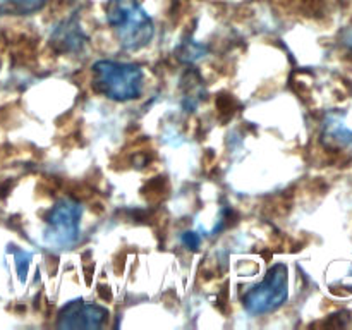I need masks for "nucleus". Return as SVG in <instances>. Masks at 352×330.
I'll list each match as a JSON object with an SVG mask.
<instances>
[{
  "instance_id": "2",
  "label": "nucleus",
  "mask_w": 352,
  "mask_h": 330,
  "mask_svg": "<svg viewBox=\"0 0 352 330\" xmlns=\"http://www.w3.org/2000/svg\"><path fill=\"white\" fill-rule=\"evenodd\" d=\"M143 71L134 64L100 60L93 65V85L96 91L116 102L134 100L143 91Z\"/></svg>"
},
{
  "instance_id": "4",
  "label": "nucleus",
  "mask_w": 352,
  "mask_h": 330,
  "mask_svg": "<svg viewBox=\"0 0 352 330\" xmlns=\"http://www.w3.org/2000/svg\"><path fill=\"white\" fill-rule=\"evenodd\" d=\"M81 205L71 198H64L52 208L48 217L47 243L58 250H69L79 239V220H81Z\"/></svg>"
},
{
  "instance_id": "1",
  "label": "nucleus",
  "mask_w": 352,
  "mask_h": 330,
  "mask_svg": "<svg viewBox=\"0 0 352 330\" xmlns=\"http://www.w3.org/2000/svg\"><path fill=\"white\" fill-rule=\"evenodd\" d=\"M105 14L117 40L126 50H140L153 38L155 28L151 17L138 0H109Z\"/></svg>"
},
{
  "instance_id": "5",
  "label": "nucleus",
  "mask_w": 352,
  "mask_h": 330,
  "mask_svg": "<svg viewBox=\"0 0 352 330\" xmlns=\"http://www.w3.org/2000/svg\"><path fill=\"white\" fill-rule=\"evenodd\" d=\"M109 318L103 306L85 301H72L58 313L57 327L60 329H100Z\"/></svg>"
},
{
  "instance_id": "8",
  "label": "nucleus",
  "mask_w": 352,
  "mask_h": 330,
  "mask_svg": "<svg viewBox=\"0 0 352 330\" xmlns=\"http://www.w3.org/2000/svg\"><path fill=\"white\" fill-rule=\"evenodd\" d=\"M199 241L201 239H199L195 232H186L184 237H182V243L188 248H191V250H196V248L199 246Z\"/></svg>"
},
{
  "instance_id": "6",
  "label": "nucleus",
  "mask_w": 352,
  "mask_h": 330,
  "mask_svg": "<svg viewBox=\"0 0 352 330\" xmlns=\"http://www.w3.org/2000/svg\"><path fill=\"white\" fill-rule=\"evenodd\" d=\"M82 33L76 24H64L62 28H58L57 33H55L54 41L55 43L62 45V50H76V48L81 45Z\"/></svg>"
},
{
  "instance_id": "7",
  "label": "nucleus",
  "mask_w": 352,
  "mask_h": 330,
  "mask_svg": "<svg viewBox=\"0 0 352 330\" xmlns=\"http://www.w3.org/2000/svg\"><path fill=\"white\" fill-rule=\"evenodd\" d=\"M43 0H0V3H7V6H12L16 10L21 12H31V10H36L41 6Z\"/></svg>"
},
{
  "instance_id": "3",
  "label": "nucleus",
  "mask_w": 352,
  "mask_h": 330,
  "mask_svg": "<svg viewBox=\"0 0 352 330\" xmlns=\"http://www.w3.org/2000/svg\"><path fill=\"white\" fill-rule=\"evenodd\" d=\"M289 294L287 267L282 263L274 265L267 277L258 285L251 287L244 296V306L253 315H265L280 308Z\"/></svg>"
}]
</instances>
